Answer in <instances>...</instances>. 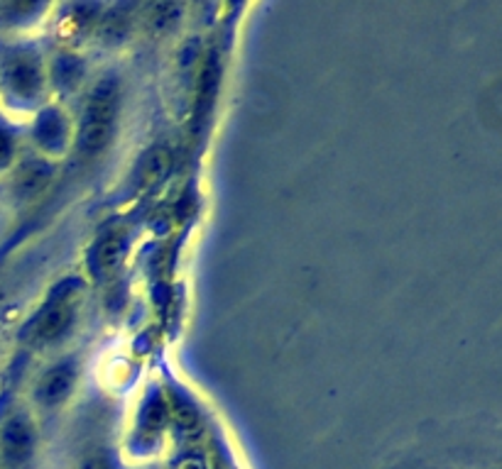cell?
I'll use <instances>...</instances> for the list:
<instances>
[{
    "label": "cell",
    "mask_w": 502,
    "mask_h": 469,
    "mask_svg": "<svg viewBox=\"0 0 502 469\" xmlns=\"http://www.w3.org/2000/svg\"><path fill=\"white\" fill-rule=\"evenodd\" d=\"M37 137H40V142L52 150V147H59V144L64 142V122L59 118V112H47L44 118H42L40 128H37Z\"/></svg>",
    "instance_id": "obj_8"
},
{
    "label": "cell",
    "mask_w": 502,
    "mask_h": 469,
    "mask_svg": "<svg viewBox=\"0 0 502 469\" xmlns=\"http://www.w3.org/2000/svg\"><path fill=\"white\" fill-rule=\"evenodd\" d=\"M170 169L172 154L167 150H162V147H157V150L150 151L145 160H143V164H140V183H143V186H154V183H160L164 176L170 174Z\"/></svg>",
    "instance_id": "obj_6"
},
{
    "label": "cell",
    "mask_w": 502,
    "mask_h": 469,
    "mask_svg": "<svg viewBox=\"0 0 502 469\" xmlns=\"http://www.w3.org/2000/svg\"><path fill=\"white\" fill-rule=\"evenodd\" d=\"M47 169H42L40 164H34V167H30L27 171L23 174V179H20V186H23L25 193H33L40 189L42 183H44V179H47Z\"/></svg>",
    "instance_id": "obj_10"
},
{
    "label": "cell",
    "mask_w": 502,
    "mask_h": 469,
    "mask_svg": "<svg viewBox=\"0 0 502 469\" xmlns=\"http://www.w3.org/2000/svg\"><path fill=\"white\" fill-rule=\"evenodd\" d=\"M74 382H76V369H74L72 362H64V365L54 366L52 372L44 374V379L40 382V396L42 404L54 405L59 401H64L74 389Z\"/></svg>",
    "instance_id": "obj_5"
},
{
    "label": "cell",
    "mask_w": 502,
    "mask_h": 469,
    "mask_svg": "<svg viewBox=\"0 0 502 469\" xmlns=\"http://www.w3.org/2000/svg\"><path fill=\"white\" fill-rule=\"evenodd\" d=\"M33 447L34 430L33 425L27 423V418L17 415V418H10V421L3 425V433H0V450L8 457V462H13V464L25 462L33 454Z\"/></svg>",
    "instance_id": "obj_3"
},
{
    "label": "cell",
    "mask_w": 502,
    "mask_h": 469,
    "mask_svg": "<svg viewBox=\"0 0 502 469\" xmlns=\"http://www.w3.org/2000/svg\"><path fill=\"white\" fill-rule=\"evenodd\" d=\"M177 469H203L202 460H196V457H189V460L179 462Z\"/></svg>",
    "instance_id": "obj_13"
},
{
    "label": "cell",
    "mask_w": 502,
    "mask_h": 469,
    "mask_svg": "<svg viewBox=\"0 0 502 469\" xmlns=\"http://www.w3.org/2000/svg\"><path fill=\"white\" fill-rule=\"evenodd\" d=\"M10 154H13V142L5 132H0V167L10 160Z\"/></svg>",
    "instance_id": "obj_12"
},
{
    "label": "cell",
    "mask_w": 502,
    "mask_h": 469,
    "mask_svg": "<svg viewBox=\"0 0 502 469\" xmlns=\"http://www.w3.org/2000/svg\"><path fill=\"white\" fill-rule=\"evenodd\" d=\"M3 76H5V83L13 93L23 98L34 96L42 86V72L37 59L30 54L13 56L5 69H3Z\"/></svg>",
    "instance_id": "obj_2"
},
{
    "label": "cell",
    "mask_w": 502,
    "mask_h": 469,
    "mask_svg": "<svg viewBox=\"0 0 502 469\" xmlns=\"http://www.w3.org/2000/svg\"><path fill=\"white\" fill-rule=\"evenodd\" d=\"M216 88H219V66H216V62H209L206 72H203L202 91H199V112H196V115H199V120H203L206 111L211 108V101H213Z\"/></svg>",
    "instance_id": "obj_9"
},
{
    "label": "cell",
    "mask_w": 502,
    "mask_h": 469,
    "mask_svg": "<svg viewBox=\"0 0 502 469\" xmlns=\"http://www.w3.org/2000/svg\"><path fill=\"white\" fill-rule=\"evenodd\" d=\"M74 320V306L69 298H59L57 303H52V308L42 313L37 323H34V337L42 342L57 340L69 330Z\"/></svg>",
    "instance_id": "obj_4"
},
{
    "label": "cell",
    "mask_w": 502,
    "mask_h": 469,
    "mask_svg": "<svg viewBox=\"0 0 502 469\" xmlns=\"http://www.w3.org/2000/svg\"><path fill=\"white\" fill-rule=\"evenodd\" d=\"M123 255H125V238L123 235H108V238L98 245L96 262L101 269H115L121 264Z\"/></svg>",
    "instance_id": "obj_7"
},
{
    "label": "cell",
    "mask_w": 502,
    "mask_h": 469,
    "mask_svg": "<svg viewBox=\"0 0 502 469\" xmlns=\"http://www.w3.org/2000/svg\"><path fill=\"white\" fill-rule=\"evenodd\" d=\"M115 112H118V83L113 79H103L96 83L84 111L79 132V150L84 154H98L105 150V144L113 137Z\"/></svg>",
    "instance_id": "obj_1"
},
{
    "label": "cell",
    "mask_w": 502,
    "mask_h": 469,
    "mask_svg": "<svg viewBox=\"0 0 502 469\" xmlns=\"http://www.w3.org/2000/svg\"><path fill=\"white\" fill-rule=\"evenodd\" d=\"M177 13H179V5H167V3H164V5H153V15H154L153 23L154 24L174 23Z\"/></svg>",
    "instance_id": "obj_11"
}]
</instances>
